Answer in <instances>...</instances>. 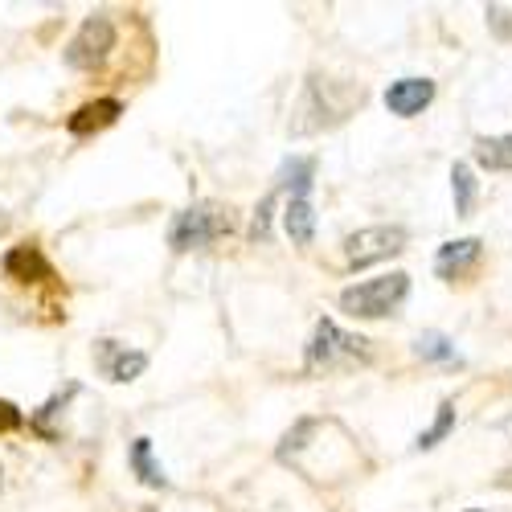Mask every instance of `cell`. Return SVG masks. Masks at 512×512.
<instances>
[{"label":"cell","instance_id":"5bb4252c","mask_svg":"<svg viewBox=\"0 0 512 512\" xmlns=\"http://www.w3.org/2000/svg\"><path fill=\"white\" fill-rule=\"evenodd\" d=\"M451 193H455V213H459V218H467V213H472V205H476V193H480L472 164L459 160V164L451 168Z\"/></svg>","mask_w":512,"mask_h":512},{"label":"cell","instance_id":"44dd1931","mask_svg":"<svg viewBox=\"0 0 512 512\" xmlns=\"http://www.w3.org/2000/svg\"><path fill=\"white\" fill-rule=\"evenodd\" d=\"M463 512H484V508H463Z\"/></svg>","mask_w":512,"mask_h":512},{"label":"cell","instance_id":"277c9868","mask_svg":"<svg viewBox=\"0 0 512 512\" xmlns=\"http://www.w3.org/2000/svg\"><path fill=\"white\" fill-rule=\"evenodd\" d=\"M115 46V25L107 13H91L87 21H82V29L70 37L66 46V66L74 70H95Z\"/></svg>","mask_w":512,"mask_h":512},{"label":"cell","instance_id":"52a82bcc","mask_svg":"<svg viewBox=\"0 0 512 512\" xmlns=\"http://www.w3.org/2000/svg\"><path fill=\"white\" fill-rule=\"evenodd\" d=\"M431 99H435V82L431 78H398V82H390V91H386V107L394 115H402V119L422 115L426 107H431Z\"/></svg>","mask_w":512,"mask_h":512},{"label":"cell","instance_id":"6da1fadb","mask_svg":"<svg viewBox=\"0 0 512 512\" xmlns=\"http://www.w3.org/2000/svg\"><path fill=\"white\" fill-rule=\"evenodd\" d=\"M410 295V275L406 271H390V275H377V279H365L357 287H345L340 291V308L357 320H381L406 304Z\"/></svg>","mask_w":512,"mask_h":512},{"label":"cell","instance_id":"8fae6325","mask_svg":"<svg viewBox=\"0 0 512 512\" xmlns=\"http://www.w3.org/2000/svg\"><path fill=\"white\" fill-rule=\"evenodd\" d=\"M127 463H132V472L144 488H168V476H164V467L152 459V439H136L132 451H127Z\"/></svg>","mask_w":512,"mask_h":512},{"label":"cell","instance_id":"ac0fdd59","mask_svg":"<svg viewBox=\"0 0 512 512\" xmlns=\"http://www.w3.org/2000/svg\"><path fill=\"white\" fill-rule=\"evenodd\" d=\"M21 426H25V414L13 402L0 398V435H5V431H21Z\"/></svg>","mask_w":512,"mask_h":512},{"label":"cell","instance_id":"8992f818","mask_svg":"<svg viewBox=\"0 0 512 512\" xmlns=\"http://www.w3.org/2000/svg\"><path fill=\"white\" fill-rule=\"evenodd\" d=\"M95 365L111 381H136L148 369V353L127 349V345H119V340H99L95 345Z\"/></svg>","mask_w":512,"mask_h":512},{"label":"cell","instance_id":"e0dca14e","mask_svg":"<svg viewBox=\"0 0 512 512\" xmlns=\"http://www.w3.org/2000/svg\"><path fill=\"white\" fill-rule=\"evenodd\" d=\"M488 29L500 37V41H512V9H500V5H488Z\"/></svg>","mask_w":512,"mask_h":512},{"label":"cell","instance_id":"7c38bea8","mask_svg":"<svg viewBox=\"0 0 512 512\" xmlns=\"http://www.w3.org/2000/svg\"><path fill=\"white\" fill-rule=\"evenodd\" d=\"M476 164L492 168V173H512V136H484L476 140Z\"/></svg>","mask_w":512,"mask_h":512},{"label":"cell","instance_id":"7a4b0ae2","mask_svg":"<svg viewBox=\"0 0 512 512\" xmlns=\"http://www.w3.org/2000/svg\"><path fill=\"white\" fill-rule=\"evenodd\" d=\"M373 353H369V340L365 336H353L345 328H336L332 320H320L312 340H308V353H304V369L308 373H328V369H340V365H365Z\"/></svg>","mask_w":512,"mask_h":512},{"label":"cell","instance_id":"30bf717a","mask_svg":"<svg viewBox=\"0 0 512 512\" xmlns=\"http://www.w3.org/2000/svg\"><path fill=\"white\" fill-rule=\"evenodd\" d=\"M119 115H123V103L119 99H95L87 107H78L66 119V127H70V136H91V132H103V127H111Z\"/></svg>","mask_w":512,"mask_h":512},{"label":"cell","instance_id":"9c48e42d","mask_svg":"<svg viewBox=\"0 0 512 512\" xmlns=\"http://www.w3.org/2000/svg\"><path fill=\"white\" fill-rule=\"evenodd\" d=\"M5 275L17 283H46V279H54V267L46 263V254L37 246H13L5 254Z\"/></svg>","mask_w":512,"mask_h":512},{"label":"cell","instance_id":"9a60e30c","mask_svg":"<svg viewBox=\"0 0 512 512\" xmlns=\"http://www.w3.org/2000/svg\"><path fill=\"white\" fill-rule=\"evenodd\" d=\"M74 394H78V386H74V381H70V386H66V390H58V394H54V398H50L46 406H41V410H37V414L29 418V426H33V431H37L41 439H46V443H54V439H58L50 422H54V418H58V414L66 410V402H70Z\"/></svg>","mask_w":512,"mask_h":512},{"label":"cell","instance_id":"ffe728a7","mask_svg":"<svg viewBox=\"0 0 512 512\" xmlns=\"http://www.w3.org/2000/svg\"><path fill=\"white\" fill-rule=\"evenodd\" d=\"M9 230V218H5V209H0V234H5Z\"/></svg>","mask_w":512,"mask_h":512},{"label":"cell","instance_id":"ba28073f","mask_svg":"<svg viewBox=\"0 0 512 512\" xmlns=\"http://www.w3.org/2000/svg\"><path fill=\"white\" fill-rule=\"evenodd\" d=\"M484 254V242L480 238H455V242H443L439 254H435V275L439 279H463L480 263Z\"/></svg>","mask_w":512,"mask_h":512},{"label":"cell","instance_id":"5b68a950","mask_svg":"<svg viewBox=\"0 0 512 512\" xmlns=\"http://www.w3.org/2000/svg\"><path fill=\"white\" fill-rule=\"evenodd\" d=\"M406 250V230L402 226H369L345 238V259L349 267H373L381 259H394Z\"/></svg>","mask_w":512,"mask_h":512},{"label":"cell","instance_id":"4fadbf2b","mask_svg":"<svg viewBox=\"0 0 512 512\" xmlns=\"http://www.w3.org/2000/svg\"><path fill=\"white\" fill-rule=\"evenodd\" d=\"M414 353L422 357V361H431V365H463V357H459V349L451 345V340L443 336V332H422L418 340H414Z\"/></svg>","mask_w":512,"mask_h":512},{"label":"cell","instance_id":"2e32d148","mask_svg":"<svg viewBox=\"0 0 512 512\" xmlns=\"http://www.w3.org/2000/svg\"><path fill=\"white\" fill-rule=\"evenodd\" d=\"M451 431H455V402H451V398H443V402H439L435 422L426 426V431L414 439V451H431V447H439V443H443Z\"/></svg>","mask_w":512,"mask_h":512},{"label":"cell","instance_id":"3957f363","mask_svg":"<svg viewBox=\"0 0 512 512\" xmlns=\"http://www.w3.org/2000/svg\"><path fill=\"white\" fill-rule=\"evenodd\" d=\"M234 230L230 222V213L222 205H213V201H197L189 209H181L173 226H168V246L173 250H201L209 242H218Z\"/></svg>","mask_w":512,"mask_h":512},{"label":"cell","instance_id":"d6986e66","mask_svg":"<svg viewBox=\"0 0 512 512\" xmlns=\"http://www.w3.org/2000/svg\"><path fill=\"white\" fill-rule=\"evenodd\" d=\"M496 484H500V488H512V467H508V472H504V476H500Z\"/></svg>","mask_w":512,"mask_h":512}]
</instances>
